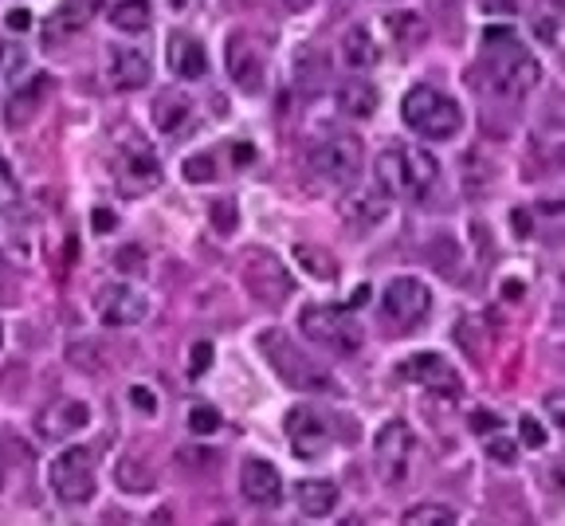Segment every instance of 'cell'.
I'll use <instances>...</instances> for the list:
<instances>
[{
    "label": "cell",
    "instance_id": "obj_1",
    "mask_svg": "<svg viewBox=\"0 0 565 526\" xmlns=\"http://www.w3.org/2000/svg\"><path fill=\"white\" fill-rule=\"evenodd\" d=\"M483 71H488L491 87L507 98H522L538 87L542 68L527 51V44L510 28H488L483 32Z\"/></svg>",
    "mask_w": 565,
    "mask_h": 526
},
{
    "label": "cell",
    "instance_id": "obj_2",
    "mask_svg": "<svg viewBox=\"0 0 565 526\" xmlns=\"http://www.w3.org/2000/svg\"><path fill=\"white\" fill-rule=\"evenodd\" d=\"M436 174L440 166L429 150L393 146L377 157V189L385 196H412V201H420L436 186Z\"/></svg>",
    "mask_w": 565,
    "mask_h": 526
},
{
    "label": "cell",
    "instance_id": "obj_3",
    "mask_svg": "<svg viewBox=\"0 0 565 526\" xmlns=\"http://www.w3.org/2000/svg\"><path fill=\"white\" fill-rule=\"evenodd\" d=\"M260 354L267 358V366H272L275 373H279L291 390H302V393H338V381L330 378V373L322 370L318 361L306 358V354L294 346L291 338L282 331H264L260 334Z\"/></svg>",
    "mask_w": 565,
    "mask_h": 526
},
{
    "label": "cell",
    "instance_id": "obj_4",
    "mask_svg": "<svg viewBox=\"0 0 565 526\" xmlns=\"http://www.w3.org/2000/svg\"><path fill=\"white\" fill-rule=\"evenodd\" d=\"M400 118L412 134L436 138V142L456 138L464 130V110L456 107V98H448L436 87H412L400 103Z\"/></svg>",
    "mask_w": 565,
    "mask_h": 526
},
{
    "label": "cell",
    "instance_id": "obj_5",
    "mask_svg": "<svg viewBox=\"0 0 565 526\" xmlns=\"http://www.w3.org/2000/svg\"><path fill=\"white\" fill-rule=\"evenodd\" d=\"M299 326L306 338L318 342V346H326V350H334V354L361 350V338H365L358 319H353L346 307H330V302H306L299 311Z\"/></svg>",
    "mask_w": 565,
    "mask_h": 526
},
{
    "label": "cell",
    "instance_id": "obj_6",
    "mask_svg": "<svg viewBox=\"0 0 565 526\" xmlns=\"http://www.w3.org/2000/svg\"><path fill=\"white\" fill-rule=\"evenodd\" d=\"M51 491H56V499L63 503V507H83V503H91L98 491V476H95V456H91V449H68L59 452L56 459H51Z\"/></svg>",
    "mask_w": 565,
    "mask_h": 526
},
{
    "label": "cell",
    "instance_id": "obj_7",
    "mask_svg": "<svg viewBox=\"0 0 565 526\" xmlns=\"http://www.w3.org/2000/svg\"><path fill=\"white\" fill-rule=\"evenodd\" d=\"M361 162H365V154H361V142L353 134L322 138L318 146L311 150V157H306L311 174L318 181H326V186H353L361 177Z\"/></svg>",
    "mask_w": 565,
    "mask_h": 526
},
{
    "label": "cell",
    "instance_id": "obj_8",
    "mask_svg": "<svg viewBox=\"0 0 565 526\" xmlns=\"http://www.w3.org/2000/svg\"><path fill=\"white\" fill-rule=\"evenodd\" d=\"M412 452H417V437L405 420H389L385 429L373 440V464H377L381 483L389 488H400L412 471Z\"/></svg>",
    "mask_w": 565,
    "mask_h": 526
},
{
    "label": "cell",
    "instance_id": "obj_9",
    "mask_svg": "<svg viewBox=\"0 0 565 526\" xmlns=\"http://www.w3.org/2000/svg\"><path fill=\"white\" fill-rule=\"evenodd\" d=\"M115 186H118V193H127V196L154 193V189L161 186V162H157V154L137 134H130L127 146L118 150Z\"/></svg>",
    "mask_w": 565,
    "mask_h": 526
},
{
    "label": "cell",
    "instance_id": "obj_10",
    "mask_svg": "<svg viewBox=\"0 0 565 526\" xmlns=\"http://www.w3.org/2000/svg\"><path fill=\"white\" fill-rule=\"evenodd\" d=\"M244 287L260 302H267V307H279V302L291 295L287 263L267 252V248H252V252L244 255Z\"/></svg>",
    "mask_w": 565,
    "mask_h": 526
},
{
    "label": "cell",
    "instance_id": "obj_11",
    "mask_svg": "<svg viewBox=\"0 0 565 526\" xmlns=\"http://www.w3.org/2000/svg\"><path fill=\"white\" fill-rule=\"evenodd\" d=\"M381 311H385V319H389L393 326H417V322L429 319L432 295L429 287L420 279H412V275H397V279L381 291Z\"/></svg>",
    "mask_w": 565,
    "mask_h": 526
},
{
    "label": "cell",
    "instance_id": "obj_12",
    "mask_svg": "<svg viewBox=\"0 0 565 526\" xmlns=\"http://www.w3.org/2000/svg\"><path fill=\"white\" fill-rule=\"evenodd\" d=\"M282 425H287V440H291V449L299 459L326 456V449H330V440H334V429L318 409H311V405H294Z\"/></svg>",
    "mask_w": 565,
    "mask_h": 526
},
{
    "label": "cell",
    "instance_id": "obj_13",
    "mask_svg": "<svg viewBox=\"0 0 565 526\" xmlns=\"http://www.w3.org/2000/svg\"><path fill=\"white\" fill-rule=\"evenodd\" d=\"M95 311L98 319L115 326V331H127V326H137V322L149 314V302L142 291H134L130 283H107L95 291Z\"/></svg>",
    "mask_w": 565,
    "mask_h": 526
},
{
    "label": "cell",
    "instance_id": "obj_14",
    "mask_svg": "<svg viewBox=\"0 0 565 526\" xmlns=\"http://www.w3.org/2000/svg\"><path fill=\"white\" fill-rule=\"evenodd\" d=\"M225 68L244 95H260V91H264V56L255 51V44L244 32H236L225 44Z\"/></svg>",
    "mask_w": 565,
    "mask_h": 526
},
{
    "label": "cell",
    "instance_id": "obj_15",
    "mask_svg": "<svg viewBox=\"0 0 565 526\" xmlns=\"http://www.w3.org/2000/svg\"><path fill=\"white\" fill-rule=\"evenodd\" d=\"M240 491H244V499L252 503V507H279L282 503V476L275 464H267V459H255L248 456L244 464H240Z\"/></svg>",
    "mask_w": 565,
    "mask_h": 526
},
{
    "label": "cell",
    "instance_id": "obj_16",
    "mask_svg": "<svg viewBox=\"0 0 565 526\" xmlns=\"http://www.w3.org/2000/svg\"><path fill=\"white\" fill-rule=\"evenodd\" d=\"M91 425V409L83 401H71V397H59L51 405H44L36 417V432L44 440H68L75 432H83Z\"/></svg>",
    "mask_w": 565,
    "mask_h": 526
},
{
    "label": "cell",
    "instance_id": "obj_17",
    "mask_svg": "<svg viewBox=\"0 0 565 526\" xmlns=\"http://www.w3.org/2000/svg\"><path fill=\"white\" fill-rule=\"evenodd\" d=\"M405 378H412L417 385H424V390L448 393V397H459V390H464L459 373L452 370V366L440 358V354H432V350L412 354V361H405Z\"/></svg>",
    "mask_w": 565,
    "mask_h": 526
},
{
    "label": "cell",
    "instance_id": "obj_18",
    "mask_svg": "<svg viewBox=\"0 0 565 526\" xmlns=\"http://www.w3.org/2000/svg\"><path fill=\"white\" fill-rule=\"evenodd\" d=\"M154 75V63L142 48L134 44H115L110 48V83L118 91H142Z\"/></svg>",
    "mask_w": 565,
    "mask_h": 526
},
{
    "label": "cell",
    "instance_id": "obj_19",
    "mask_svg": "<svg viewBox=\"0 0 565 526\" xmlns=\"http://www.w3.org/2000/svg\"><path fill=\"white\" fill-rule=\"evenodd\" d=\"M169 71L181 79H189V83H196V79L208 75V51L205 44L196 36H185V32H173L169 36Z\"/></svg>",
    "mask_w": 565,
    "mask_h": 526
},
{
    "label": "cell",
    "instance_id": "obj_20",
    "mask_svg": "<svg viewBox=\"0 0 565 526\" xmlns=\"http://www.w3.org/2000/svg\"><path fill=\"white\" fill-rule=\"evenodd\" d=\"M341 216L350 220V228H358V232H373V228L389 216V196L381 193H353L346 196V205H341Z\"/></svg>",
    "mask_w": 565,
    "mask_h": 526
},
{
    "label": "cell",
    "instance_id": "obj_21",
    "mask_svg": "<svg viewBox=\"0 0 565 526\" xmlns=\"http://www.w3.org/2000/svg\"><path fill=\"white\" fill-rule=\"evenodd\" d=\"M294 499H299L302 515L322 518L338 507V483H330V479H302L299 491H294Z\"/></svg>",
    "mask_w": 565,
    "mask_h": 526
},
{
    "label": "cell",
    "instance_id": "obj_22",
    "mask_svg": "<svg viewBox=\"0 0 565 526\" xmlns=\"http://www.w3.org/2000/svg\"><path fill=\"white\" fill-rule=\"evenodd\" d=\"M48 79L44 75H36L28 83V87L24 91H16V95H12V103L9 107H4V122H9V127H28L32 118H36V110H39V103H44V98H48Z\"/></svg>",
    "mask_w": 565,
    "mask_h": 526
},
{
    "label": "cell",
    "instance_id": "obj_23",
    "mask_svg": "<svg viewBox=\"0 0 565 526\" xmlns=\"http://www.w3.org/2000/svg\"><path fill=\"white\" fill-rule=\"evenodd\" d=\"M189 115H193V103H189L181 91H161V95L154 98V127L161 130V134H177V130L189 122Z\"/></svg>",
    "mask_w": 565,
    "mask_h": 526
},
{
    "label": "cell",
    "instance_id": "obj_24",
    "mask_svg": "<svg viewBox=\"0 0 565 526\" xmlns=\"http://www.w3.org/2000/svg\"><path fill=\"white\" fill-rule=\"evenodd\" d=\"M341 56H346V63H350L353 71H370L377 68L381 48L373 44V32L365 28V24H358V28H350L341 36Z\"/></svg>",
    "mask_w": 565,
    "mask_h": 526
},
{
    "label": "cell",
    "instance_id": "obj_25",
    "mask_svg": "<svg viewBox=\"0 0 565 526\" xmlns=\"http://www.w3.org/2000/svg\"><path fill=\"white\" fill-rule=\"evenodd\" d=\"M338 107L341 115L350 118H370L377 110V91L365 83V79H350V83H341L338 91Z\"/></svg>",
    "mask_w": 565,
    "mask_h": 526
},
{
    "label": "cell",
    "instance_id": "obj_26",
    "mask_svg": "<svg viewBox=\"0 0 565 526\" xmlns=\"http://www.w3.org/2000/svg\"><path fill=\"white\" fill-rule=\"evenodd\" d=\"M110 24L118 32H146L154 24V4L149 0H118L115 9H110Z\"/></svg>",
    "mask_w": 565,
    "mask_h": 526
},
{
    "label": "cell",
    "instance_id": "obj_27",
    "mask_svg": "<svg viewBox=\"0 0 565 526\" xmlns=\"http://www.w3.org/2000/svg\"><path fill=\"white\" fill-rule=\"evenodd\" d=\"M534 232H542L550 244H565V196L538 201L534 208Z\"/></svg>",
    "mask_w": 565,
    "mask_h": 526
},
{
    "label": "cell",
    "instance_id": "obj_28",
    "mask_svg": "<svg viewBox=\"0 0 565 526\" xmlns=\"http://www.w3.org/2000/svg\"><path fill=\"white\" fill-rule=\"evenodd\" d=\"M565 24V0H534V36L538 44H557Z\"/></svg>",
    "mask_w": 565,
    "mask_h": 526
},
{
    "label": "cell",
    "instance_id": "obj_29",
    "mask_svg": "<svg viewBox=\"0 0 565 526\" xmlns=\"http://www.w3.org/2000/svg\"><path fill=\"white\" fill-rule=\"evenodd\" d=\"M294 263H299L302 272L314 275L322 283H334L338 279V263L326 248H314V244H294Z\"/></svg>",
    "mask_w": 565,
    "mask_h": 526
},
{
    "label": "cell",
    "instance_id": "obj_30",
    "mask_svg": "<svg viewBox=\"0 0 565 526\" xmlns=\"http://www.w3.org/2000/svg\"><path fill=\"white\" fill-rule=\"evenodd\" d=\"M385 24H389V32H393L397 44H412V48H417V44L429 39V24H424L420 12H389Z\"/></svg>",
    "mask_w": 565,
    "mask_h": 526
},
{
    "label": "cell",
    "instance_id": "obj_31",
    "mask_svg": "<svg viewBox=\"0 0 565 526\" xmlns=\"http://www.w3.org/2000/svg\"><path fill=\"white\" fill-rule=\"evenodd\" d=\"M400 526H456V511L444 507V503H417V507L405 511Z\"/></svg>",
    "mask_w": 565,
    "mask_h": 526
},
{
    "label": "cell",
    "instance_id": "obj_32",
    "mask_svg": "<svg viewBox=\"0 0 565 526\" xmlns=\"http://www.w3.org/2000/svg\"><path fill=\"white\" fill-rule=\"evenodd\" d=\"M107 9V0H63V12H59V24H68V28H83L98 12Z\"/></svg>",
    "mask_w": 565,
    "mask_h": 526
},
{
    "label": "cell",
    "instance_id": "obj_33",
    "mask_svg": "<svg viewBox=\"0 0 565 526\" xmlns=\"http://www.w3.org/2000/svg\"><path fill=\"white\" fill-rule=\"evenodd\" d=\"M294 75H299V83L306 91L322 87V79H326V56L318 51V59H314V48H302L299 59H294Z\"/></svg>",
    "mask_w": 565,
    "mask_h": 526
},
{
    "label": "cell",
    "instance_id": "obj_34",
    "mask_svg": "<svg viewBox=\"0 0 565 526\" xmlns=\"http://www.w3.org/2000/svg\"><path fill=\"white\" fill-rule=\"evenodd\" d=\"M118 488H122V491H149V488H154V476H149V471L137 464V459L127 456L122 464H118Z\"/></svg>",
    "mask_w": 565,
    "mask_h": 526
},
{
    "label": "cell",
    "instance_id": "obj_35",
    "mask_svg": "<svg viewBox=\"0 0 565 526\" xmlns=\"http://www.w3.org/2000/svg\"><path fill=\"white\" fill-rule=\"evenodd\" d=\"M189 432H193V437H213V432H220V413H216L213 405H193V409H189Z\"/></svg>",
    "mask_w": 565,
    "mask_h": 526
},
{
    "label": "cell",
    "instance_id": "obj_36",
    "mask_svg": "<svg viewBox=\"0 0 565 526\" xmlns=\"http://www.w3.org/2000/svg\"><path fill=\"white\" fill-rule=\"evenodd\" d=\"M24 71H28V51L16 48V44H4V48H0V75L20 79Z\"/></svg>",
    "mask_w": 565,
    "mask_h": 526
},
{
    "label": "cell",
    "instance_id": "obj_37",
    "mask_svg": "<svg viewBox=\"0 0 565 526\" xmlns=\"http://www.w3.org/2000/svg\"><path fill=\"white\" fill-rule=\"evenodd\" d=\"M20 201V181L16 174H12V166L0 157V213H12Z\"/></svg>",
    "mask_w": 565,
    "mask_h": 526
},
{
    "label": "cell",
    "instance_id": "obj_38",
    "mask_svg": "<svg viewBox=\"0 0 565 526\" xmlns=\"http://www.w3.org/2000/svg\"><path fill=\"white\" fill-rule=\"evenodd\" d=\"M185 181L193 186H205V181H216V157L213 154H196L185 162Z\"/></svg>",
    "mask_w": 565,
    "mask_h": 526
},
{
    "label": "cell",
    "instance_id": "obj_39",
    "mask_svg": "<svg viewBox=\"0 0 565 526\" xmlns=\"http://www.w3.org/2000/svg\"><path fill=\"white\" fill-rule=\"evenodd\" d=\"M115 267L122 275H142L146 272V252L137 244H130V248H118V255H115Z\"/></svg>",
    "mask_w": 565,
    "mask_h": 526
},
{
    "label": "cell",
    "instance_id": "obj_40",
    "mask_svg": "<svg viewBox=\"0 0 565 526\" xmlns=\"http://www.w3.org/2000/svg\"><path fill=\"white\" fill-rule=\"evenodd\" d=\"M518 437H522V444H527V449H542V444H546V429H542V420L538 417H518Z\"/></svg>",
    "mask_w": 565,
    "mask_h": 526
},
{
    "label": "cell",
    "instance_id": "obj_41",
    "mask_svg": "<svg viewBox=\"0 0 565 526\" xmlns=\"http://www.w3.org/2000/svg\"><path fill=\"white\" fill-rule=\"evenodd\" d=\"M236 220H240V213H236V201H216L213 205V228L220 236L236 232Z\"/></svg>",
    "mask_w": 565,
    "mask_h": 526
},
{
    "label": "cell",
    "instance_id": "obj_42",
    "mask_svg": "<svg viewBox=\"0 0 565 526\" xmlns=\"http://www.w3.org/2000/svg\"><path fill=\"white\" fill-rule=\"evenodd\" d=\"M488 456L495 459V464H515L518 459V449H515V440H503V437H495V440H488Z\"/></svg>",
    "mask_w": 565,
    "mask_h": 526
},
{
    "label": "cell",
    "instance_id": "obj_43",
    "mask_svg": "<svg viewBox=\"0 0 565 526\" xmlns=\"http://www.w3.org/2000/svg\"><path fill=\"white\" fill-rule=\"evenodd\" d=\"M208 366H213V346H208V342H196L193 354H189V373H193V378H201Z\"/></svg>",
    "mask_w": 565,
    "mask_h": 526
},
{
    "label": "cell",
    "instance_id": "obj_44",
    "mask_svg": "<svg viewBox=\"0 0 565 526\" xmlns=\"http://www.w3.org/2000/svg\"><path fill=\"white\" fill-rule=\"evenodd\" d=\"M542 409H546V417L554 420L557 429H565V390L550 393V397H546V405H542Z\"/></svg>",
    "mask_w": 565,
    "mask_h": 526
},
{
    "label": "cell",
    "instance_id": "obj_45",
    "mask_svg": "<svg viewBox=\"0 0 565 526\" xmlns=\"http://www.w3.org/2000/svg\"><path fill=\"white\" fill-rule=\"evenodd\" d=\"M130 401H134V405H137L142 413H154V409H157L154 393H149L146 385H134V390H130Z\"/></svg>",
    "mask_w": 565,
    "mask_h": 526
},
{
    "label": "cell",
    "instance_id": "obj_46",
    "mask_svg": "<svg viewBox=\"0 0 565 526\" xmlns=\"http://www.w3.org/2000/svg\"><path fill=\"white\" fill-rule=\"evenodd\" d=\"M471 429H476V432H495L498 429V417H495V413H488V409L471 413Z\"/></svg>",
    "mask_w": 565,
    "mask_h": 526
},
{
    "label": "cell",
    "instance_id": "obj_47",
    "mask_svg": "<svg viewBox=\"0 0 565 526\" xmlns=\"http://www.w3.org/2000/svg\"><path fill=\"white\" fill-rule=\"evenodd\" d=\"M4 24H9L12 32H28L32 28V12L28 9H12L9 16H4Z\"/></svg>",
    "mask_w": 565,
    "mask_h": 526
},
{
    "label": "cell",
    "instance_id": "obj_48",
    "mask_svg": "<svg viewBox=\"0 0 565 526\" xmlns=\"http://www.w3.org/2000/svg\"><path fill=\"white\" fill-rule=\"evenodd\" d=\"M91 225H95V232H110V228H115V213H107V208H98V213L91 216Z\"/></svg>",
    "mask_w": 565,
    "mask_h": 526
},
{
    "label": "cell",
    "instance_id": "obj_49",
    "mask_svg": "<svg viewBox=\"0 0 565 526\" xmlns=\"http://www.w3.org/2000/svg\"><path fill=\"white\" fill-rule=\"evenodd\" d=\"M515 228H518V236L534 232V220H530V213H522V208H518V213H515Z\"/></svg>",
    "mask_w": 565,
    "mask_h": 526
},
{
    "label": "cell",
    "instance_id": "obj_50",
    "mask_svg": "<svg viewBox=\"0 0 565 526\" xmlns=\"http://www.w3.org/2000/svg\"><path fill=\"white\" fill-rule=\"evenodd\" d=\"M279 4H282L287 12H306V9L314 4V0H279Z\"/></svg>",
    "mask_w": 565,
    "mask_h": 526
},
{
    "label": "cell",
    "instance_id": "obj_51",
    "mask_svg": "<svg viewBox=\"0 0 565 526\" xmlns=\"http://www.w3.org/2000/svg\"><path fill=\"white\" fill-rule=\"evenodd\" d=\"M365 299H370V287H358V295H353V307H361Z\"/></svg>",
    "mask_w": 565,
    "mask_h": 526
},
{
    "label": "cell",
    "instance_id": "obj_52",
    "mask_svg": "<svg viewBox=\"0 0 565 526\" xmlns=\"http://www.w3.org/2000/svg\"><path fill=\"white\" fill-rule=\"evenodd\" d=\"M338 526H365V523H361V518L358 515H350V518H341V523Z\"/></svg>",
    "mask_w": 565,
    "mask_h": 526
},
{
    "label": "cell",
    "instance_id": "obj_53",
    "mask_svg": "<svg viewBox=\"0 0 565 526\" xmlns=\"http://www.w3.org/2000/svg\"><path fill=\"white\" fill-rule=\"evenodd\" d=\"M557 476H562V488H565V456H562V464H557Z\"/></svg>",
    "mask_w": 565,
    "mask_h": 526
},
{
    "label": "cell",
    "instance_id": "obj_54",
    "mask_svg": "<svg viewBox=\"0 0 565 526\" xmlns=\"http://www.w3.org/2000/svg\"><path fill=\"white\" fill-rule=\"evenodd\" d=\"M0 346H4V326H0Z\"/></svg>",
    "mask_w": 565,
    "mask_h": 526
}]
</instances>
